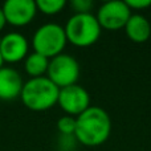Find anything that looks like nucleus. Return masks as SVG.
I'll return each mask as SVG.
<instances>
[{"label":"nucleus","mask_w":151,"mask_h":151,"mask_svg":"<svg viewBox=\"0 0 151 151\" xmlns=\"http://www.w3.org/2000/svg\"><path fill=\"white\" fill-rule=\"evenodd\" d=\"M123 29L127 39L137 44L146 42L151 36V23L142 13H133Z\"/></svg>","instance_id":"9b49d317"},{"label":"nucleus","mask_w":151,"mask_h":151,"mask_svg":"<svg viewBox=\"0 0 151 151\" xmlns=\"http://www.w3.org/2000/svg\"><path fill=\"white\" fill-rule=\"evenodd\" d=\"M94 4L91 0H72L70 8L74 13H91Z\"/></svg>","instance_id":"dca6fc26"},{"label":"nucleus","mask_w":151,"mask_h":151,"mask_svg":"<svg viewBox=\"0 0 151 151\" xmlns=\"http://www.w3.org/2000/svg\"><path fill=\"white\" fill-rule=\"evenodd\" d=\"M131 15L133 12L126 4V1H121V0H111L104 3L99 5L96 12V17L101 28L106 31L123 29Z\"/></svg>","instance_id":"423d86ee"},{"label":"nucleus","mask_w":151,"mask_h":151,"mask_svg":"<svg viewBox=\"0 0 151 151\" xmlns=\"http://www.w3.org/2000/svg\"><path fill=\"white\" fill-rule=\"evenodd\" d=\"M68 40L64 27L57 23H45L35 31L31 40V47L33 52L44 56L47 58H53L64 53Z\"/></svg>","instance_id":"20e7f679"},{"label":"nucleus","mask_w":151,"mask_h":151,"mask_svg":"<svg viewBox=\"0 0 151 151\" xmlns=\"http://www.w3.org/2000/svg\"><path fill=\"white\" fill-rule=\"evenodd\" d=\"M78 142L74 135H60L58 134L57 142H56V147L57 151H76L78 146Z\"/></svg>","instance_id":"2eb2a0df"},{"label":"nucleus","mask_w":151,"mask_h":151,"mask_svg":"<svg viewBox=\"0 0 151 151\" xmlns=\"http://www.w3.org/2000/svg\"><path fill=\"white\" fill-rule=\"evenodd\" d=\"M24 81L20 72L12 66H3L0 69V99L13 101L20 98Z\"/></svg>","instance_id":"9d476101"},{"label":"nucleus","mask_w":151,"mask_h":151,"mask_svg":"<svg viewBox=\"0 0 151 151\" xmlns=\"http://www.w3.org/2000/svg\"><path fill=\"white\" fill-rule=\"evenodd\" d=\"M126 4L133 11H145L151 7V0H126Z\"/></svg>","instance_id":"f3484780"},{"label":"nucleus","mask_w":151,"mask_h":151,"mask_svg":"<svg viewBox=\"0 0 151 151\" xmlns=\"http://www.w3.org/2000/svg\"><path fill=\"white\" fill-rule=\"evenodd\" d=\"M111 129L109 113L99 106H90L76 118L74 137L82 146L97 147L110 138Z\"/></svg>","instance_id":"f257e3e1"},{"label":"nucleus","mask_w":151,"mask_h":151,"mask_svg":"<svg viewBox=\"0 0 151 151\" xmlns=\"http://www.w3.org/2000/svg\"><path fill=\"white\" fill-rule=\"evenodd\" d=\"M66 40L77 48H88L99 40L102 28L94 13H73L64 25Z\"/></svg>","instance_id":"7ed1b4c3"},{"label":"nucleus","mask_w":151,"mask_h":151,"mask_svg":"<svg viewBox=\"0 0 151 151\" xmlns=\"http://www.w3.org/2000/svg\"><path fill=\"white\" fill-rule=\"evenodd\" d=\"M57 131L60 135H74L76 131V118L70 115H64L57 121Z\"/></svg>","instance_id":"4468645a"},{"label":"nucleus","mask_w":151,"mask_h":151,"mask_svg":"<svg viewBox=\"0 0 151 151\" xmlns=\"http://www.w3.org/2000/svg\"><path fill=\"white\" fill-rule=\"evenodd\" d=\"M80 72V64L73 56L68 53H61L49 60L47 77L58 89H63L77 83Z\"/></svg>","instance_id":"39448f33"},{"label":"nucleus","mask_w":151,"mask_h":151,"mask_svg":"<svg viewBox=\"0 0 151 151\" xmlns=\"http://www.w3.org/2000/svg\"><path fill=\"white\" fill-rule=\"evenodd\" d=\"M28 39L20 32H8L0 37V55L4 63L17 64L29 55Z\"/></svg>","instance_id":"6e6552de"},{"label":"nucleus","mask_w":151,"mask_h":151,"mask_svg":"<svg viewBox=\"0 0 151 151\" xmlns=\"http://www.w3.org/2000/svg\"><path fill=\"white\" fill-rule=\"evenodd\" d=\"M90 102L91 99L89 91L78 83L60 89L57 105L65 113V115L77 118L91 106Z\"/></svg>","instance_id":"0eeeda50"},{"label":"nucleus","mask_w":151,"mask_h":151,"mask_svg":"<svg viewBox=\"0 0 151 151\" xmlns=\"http://www.w3.org/2000/svg\"><path fill=\"white\" fill-rule=\"evenodd\" d=\"M7 24L21 28L33 21L37 15L36 1L33 0H7L1 5Z\"/></svg>","instance_id":"1a4fd4ad"},{"label":"nucleus","mask_w":151,"mask_h":151,"mask_svg":"<svg viewBox=\"0 0 151 151\" xmlns=\"http://www.w3.org/2000/svg\"><path fill=\"white\" fill-rule=\"evenodd\" d=\"M4 66V61H3V58H1V55H0V69Z\"/></svg>","instance_id":"6ab92c4d"},{"label":"nucleus","mask_w":151,"mask_h":151,"mask_svg":"<svg viewBox=\"0 0 151 151\" xmlns=\"http://www.w3.org/2000/svg\"><path fill=\"white\" fill-rule=\"evenodd\" d=\"M36 7L37 12H41L42 15L55 16L63 12V9L66 7V1L65 0H37Z\"/></svg>","instance_id":"ddd939ff"},{"label":"nucleus","mask_w":151,"mask_h":151,"mask_svg":"<svg viewBox=\"0 0 151 151\" xmlns=\"http://www.w3.org/2000/svg\"><path fill=\"white\" fill-rule=\"evenodd\" d=\"M48 66H49V58L36 52H31L24 60V72L29 78L47 76Z\"/></svg>","instance_id":"f8f14e48"},{"label":"nucleus","mask_w":151,"mask_h":151,"mask_svg":"<svg viewBox=\"0 0 151 151\" xmlns=\"http://www.w3.org/2000/svg\"><path fill=\"white\" fill-rule=\"evenodd\" d=\"M60 89L47 77L29 78L24 81L20 99L32 111H47L57 105Z\"/></svg>","instance_id":"f03ea898"},{"label":"nucleus","mask_w":151,"mask_h":151,"mask_svg":"<svg viewBox=\"0 0 151 151\" xmlns=\"http://www.w3.org/2000/svg\"><path fill=\"white\" fill-rule=\"evenodd\" d=\"M5 25H7V20H5V16H4V13H3L1 7H0V32L5 28Z\"/></svg>","instance_id":"a211bd4d"}]
</instances>
